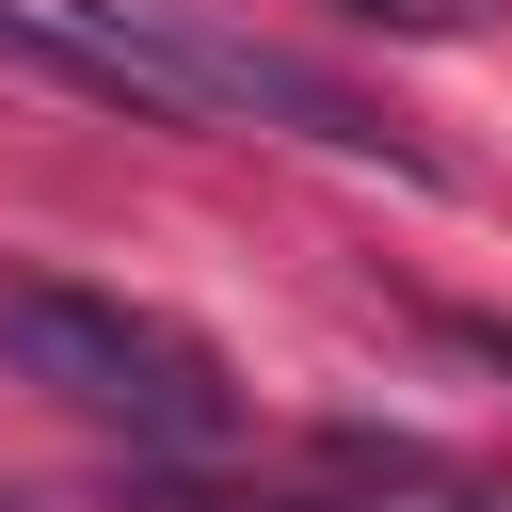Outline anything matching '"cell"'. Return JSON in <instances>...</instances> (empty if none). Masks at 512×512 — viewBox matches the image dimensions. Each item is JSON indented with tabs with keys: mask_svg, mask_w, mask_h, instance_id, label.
<instances>
[{
	"mask_svg": "<svg viewBox=\"0 0 512 512\" xmlns=\"http://www.w3.org/2000/svg\"><path fill=\"white\" fill-rule=\"evenodd\" d=\"M352 16H384V32H480V0H352Z\"/></svg>",
	"mask_w": 512,
	"mask_h": 512,
	"instance_id": "cell-3",
	"label": "cell"
},
{
	"mask_svg": "<svg viewBox=\"0 0 512 512\" xmlns=\"http://www.w3.org/2000/svg\"><path fill=\"white\" fill-rule=\"evenodd\" d=\"M176 512H512L496 480H432V464H400L384 496H176Z\"/></svg>",
	"mask_w": 512,
	"mask_h": 512,
	"instance_id": "cell-2",
	"label": "cell"
},
{
	"mask_svg": "<svg viewBox=\"0 0 512 512\" xmlns=\"http://www.w3.org/2000/svg\"><path fill=\"white\" fill-rule=\"evenodd\" d=\"M448 336H464V352H480V368L512 384V320H448Z\"/></svg>",
	"mask_w": 512,
	"mask_h": 512,
	"instance_id": "cell-4",
	"label": "cell"
},
{
	"mask_svg": "<svg viewBox=\"0 0 512 512\" xmlns=\"http://www.w3.org/2000/svg\"><path fill=\"white\" fill-rule=\"evenodd\" d=\"M0 368L48 384L64 416L128 432V448H224L240 432V384L192 320L128 304V288H80V272H16L0 288Z\"/></svg>",
	"mask_w": 512,
	"mask_h": 512,
	"instance_id": "cell-1",
	"label": "cell"
}]
</instances>
